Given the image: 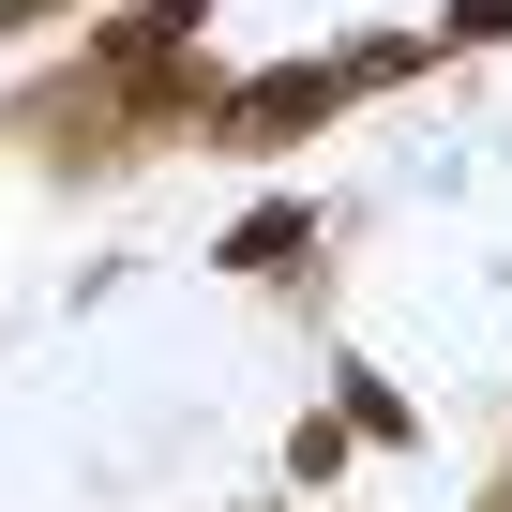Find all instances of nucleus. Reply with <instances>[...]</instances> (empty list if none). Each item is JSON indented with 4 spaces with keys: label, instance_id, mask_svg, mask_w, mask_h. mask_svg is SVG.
Instances as JSON below:
<instances>
[{
    "label": "nucleus",
    "instance_id": "f257e3e1",
    "mask_svg": "<svg viewBox=\"0 0 512 512\" xmlns=\"http://www.w3.org/2000/svg\"><path fill=\"white\" fill-rule=\"evenodd\" d=\"M332 91H347V76H272V91H241V136H302Z\"/></svg>",
    "mask_w": 512,
    "mask_h": 512
},
{
    "label": "nucleus",
    "instance_id": "f03ea898",
    "mask_svg": "<svg viewBox=\"0 0 512 512\" xmlns=\"http://www.w3.org/2000/svg\"><path fill=\"white\" fill-rule=\"evenodd\" d=\"M452 31H512V0H467V16H452Z\"/></svg>",
    "mask_w": 512,
    "mask_h": 512
}]
</instances>
